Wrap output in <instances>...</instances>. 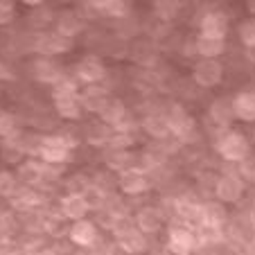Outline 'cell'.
Returning a JSON list of instances; mask_svg holds the SVG:
<instances>
[{
  "mask_svg": "<svg viewBox=\"0 0 255 255\" xmlns=\"http://www.w3.org/2000/svg\"><path fill=\"white\" fill-rule=\"evenodd\" d=\"M212 147H215L217 156L226 163L242 165L246 158H251V140L237 129H226L222 133H217Z\"/></svg>",
  "mask_w": 255,
  "mask_h": 255,
  "instance_id": "6da1fadb",
  "label": "cell"
},
{
  "mask_svg": "<svg viewBox=\"0 0 255 255\" xmlns=\"http://www.w3.org/2000/svg\"><path fill=\"white\" fill-rule=\"evenodd\" d=\"M165 118H167V125H169V131H172L174 140H178L181 144L199 142V135H201L199 133V125L181 102L169 104L167 111H165Z\"/></svg>",
  "mask_w": 255,
  "mask_h": 255,
  "instance_id": "7a4b0ae2",
  "label": "cell"
},
{
  "mask_svg": "<svg viewBox=\"0 0 255 255\" xmlns=\"http://www.w3.org/2000/svg\"><path fill=\"white\" fill-rule=\"evenodd\" d=\"M106 75V63L102 61L97 54H84L75 68H72V77L79 86H97V84H104Z\"/></svg>",
  "mask_w": 255,
  "mask_h": 255,
  "instance_id": "3957f363",
  "label": "cell"
},
{
  "mask_svg": "<svg viewBox=\"0 0 255 255\" xmlns=\"http://www.w3.org/2000/svg\"><path fill=\"white\" fill-rule=\"evenodd\" d=\"M36 158L43 160L45 165H66L72 158V149L70 144L63 140L61 133H48L41 135Z\"/></svg>",
  "mask_w": 255,
  "mask_h": 255,
  "instance_id": "277c9868",
  "label": "cell"
},
{
  "mask_svg": "<svg viewBox=\"0 0 255 255\" xmlns=\"http://www.w3.org/2000/svg\"><path fill=\"white\" fill-rule=\"evenodd\" d=\"M72 48H75V41L59 36L54 29L52 32H36L32 39V50L45 59H57L61 54H68Z\"/></svg>",
  "mask_w": 255,
  "mask_h": 255,
  "instance_id": "5b68a950",
  "label": "cell"
},
{
  "mask_svg": "<svg viewBox=\"0 0 255 255\" xmlns=\"http://www.w3.org/2000/svg\"><path fill=\"white\" fill-rule=\"evenodd\" d=\"M246 194V181L240 176V172H224L217 176L215 183V199L224 206L240 203Z\"/></svg>",
  "mask_w": 255,
  "mask_h": 255,
  "instance_id": "8992f818",
  "label": "cell"
},
{
  "mask_svg": "<svg viewBox=\"0 0 255 255\" xmlns=\"http://www.w3.org/2000/svg\"><path fill=\"white\" fill-rule=\"evenodd\" d=\"M226 68L222 59H197L192 66V82L199 88H217L224 82Z\"/></svg>",
  "mask_w": 255,
  "mask_h": 255,
  "instance_id": "52a82bcc",
  "label": "cell"
},
{
  "mask_svg": "<svg viewBox=\"0 0 255 255\" xmlns=\"http://www.w3.org/2000/svg\"><path fill=\"white\" fill-rule=\"evenodd\" d=\"M197 246H199V240H197L194 228L181 224V226H172L167 231V253L169 255H192Z\"/></svg>",
  "mask_w": 255,
  "mask_h": 255,
  "instance_id": "ba28073f",
  "label": "cell"
},
{
  "mask_svg": "<svg viewBox=\"0 0 255 255\" xmlns=\"http://www.w3.org/2000/svg\"><path fill=\"white\" fill-rule=\"evenodd\" d=\"M118 188H120V192L127 194V197H140V194L149 192L151 178H149V174L138 165V167H131V169H127V172L118 174Z\"/></svg>",
  "mask_w": 255,
  "mask_h": 255,
  "instance_id": "9c48e42d",
  "label": "cell"
},
{
  "mask_svg": "<svg viewBox=\"0 0 255 255\" xmlns=\"http://www.w3.org/2000/svg\"><path fill=\"white\" fill-rule=\"evenodd\" d=\"M206 122L217 129V133H222L226 129H233L235 122V113H233V100L231 97H217L210 102L206 113Z\"/></svg>",
  "mask_w": 255,
  "mask_h": 255,
  "instance_id": "30bf717a",
  "label": "cell"
},
{
  "mask_svg": "<svg viewBox=\"0 0 255 255\" xmlns=\"http://www.w3.org/2000/svg\"><path fill=\"white\" fill-rule=\"evenodd\" d=\"M228 222V210L222 201H206L199 208V228L219 233Z\"/></svg>",
  "mask_w": 255,
  "mask_h": 255,
  "instance_id": "8fae6325",
  "label": "cell"
},
{
  "mask_svg": "<svg viewBox=\"0 0 255 255\" xmlns=\"http://www.w3.org/2000/svg\"><path fill=\"white\" fill-rule=\"evenodd\" d=\"M66 237L79 249H93L100 242V228L93 219H79V222L70 224Z\"/></svg>",
  "mask_w": 255,
  "mask_h": 255,
  "instance_id": "7c38bea8",
  "label": "cell"
},
{
  "mask_svg": "<svg viewBox=\"0 0 255 255\" xmlns=\"http://www.w3.org/2000/svg\"><path fill=\"white\" fill-rule=\"evenodd\" d=\"M228 29H231V18L222 9H208L199 18V34L217 36V39H226Z\"/></svg>",
  "mask_w": 255,
  "mask_h": 255,
  "instance_id": "4fadbf2b",
  "label": "cell"
},
{
  "mask_svg": "<svg viewBox=\"0 0 255 255\" xmlns=\"http://www.w3.org/2000/svg\"><path fill=\"white\" fill-rule=\"evenodd\" d=\"M54 32L63 39L75 41L84 32V20L75 9H61L54 14Z\"/></svg>",
  "mask_w": 255,
  "mask_h": 255,
  "instance_id": "5bb4252c",
  "label": "cell"
},
{
  "mask_svg": "<svg viewBox=\"0 0 255 255\" xmlns=\"http://www.w3.org/2000/svg\"><path fill=\"white\" fill-rule=\"evenodd\" d=\"M59 212L66 217L68 222H79V219H88L91 206H88V199L84 194L66 192L61 197V201H59Z\"/></svg>",
  "mask_w": 255,
  "mask_h": 255,
  "instance_id": "9a60e30c",
  "label": "cell"
},
{
  "mask_svg": "<svg viewBox=\"0 0 255 255\" xmlns=\"http://www.w3.org/2000/svg\"><path fill=\"white\" fill-rule=\"evenodd\" d=\"M111 97L113 95L109 93V88L102 86V84H97V86H84L82 91H79V100H82L84 113H95V116H100V113L104 111V106L109 104Z\"/></svg>",
  "mask_w": 255,
  "mask_h": 255,
  "instance_id": "2e32d148",
  "label": "cell"
},
{
  "mask_svg": "<svg viewBox=\"0 0 255 255\" xmlns=\"http://www.w3.org/2000/svg\"><path fill=\"white\" fill-rule=\"evenodd\" d=\"M66 75V70L61 68V63L57 59H45V57H36L32 61V77L41 84L52 86L57 79H61Z\"/></svg>",
  "mask_w": 255,
  "mask_h": 255,
  "instance_id": "e0dca14e",
  "label": "cell"
},
{
  "mask_svg": "<svg viewBox=\"0 0 255 255\" xmlns=\"http://www.w3.org/2000/svg\"><path fill=\"white\" fill-rule=\"evenodd\" d=\"M192 48H194V57L219 59L226 52L228 43H226V39H217V36H208V34H197L192 39Z\"/></svg>",
  "mask_w": 255,
  "mask_h": 255,
  "instance_id": "ac0fdd59",
  "label": "cell"
},
{
  "mask_svg": "<svg viewBox=\"0 0 255 255\" xmlns=\"http://www.w3.org/2000/svg\"><path fill=\"white\" fill-rule=\"evenodd\" d=\"M163 212L154 206H142L138 212L133 215V226L138 228L142 235H154L163 228Z\"/></svg>",
  "mask_w": 255,
  "mask_h": 255,
  "instance_id": "d6986e66",
  "label": "cell"
},
{
  "mask_svg": "<svg viewBox=\"0 0 255 255\" xmlns=\"http://www.w3.org/2000/svg\"><path fill=\"white\" fill-rule=\"evenodd\" d=\"M233 100V113L240 122H255V88H242Z\"/></svg>",
  "mask_w": 255,
  "mask_h": 255,
  "instance_id": "ffe728a7",
  "label": "cell"
},
{
  "mask_svg": "<svg viewBox=\"0 0 255 255\" xmlns=\"http://www.w3.org/2000/svg\"><path fill=\"white\" fill-rule=\"evenodd\" d=\"M43 165L45 163L39 158H25L16 167L18 183H23V188H36L39 183H43Z\"/></svg>",
  "mask_w": 255,
  "mask_h": 255,
  "instance_id": "44dd1931",
  "label": "cell"
},
{
  "mask_svg": "<svg viewBox=\"0 0 255 255\" xmlns=\"http://www.w3.org/2000/svg\"><path fill=\"white\" fill-rule=\"evenodd\" d=\"M140 129L149 135L151 140H160L163 142V140L172 138V131H169L165 113H147L142 118V122H140Z\"/></svg>",
  "mask_w": 255,
  "mask_h": 255,
  "instance_id": "7402d4cb",
  "label": "cell"
},
{
  "mask_svg": "<svg viewBox=\"0 0 255 255\" xmlns=\"http://www.w3.org/2000/svg\"><path fill=\"white\" fill-rule=\"evenodd\" d=\"M131 59L138 66H154L158 63V45L154 39H140L131 45Z\"/></svg>",
  "mask_w": 255,
  "mask_h": 255,
  "instance_id": "603a6c76",
  "label": "cell"
},
{
  "mask_svg": "<svg viewBox=\"0 0 255 255\" xmlns=\"http://www.w3.org/2000/svg\"><path fill=\"white\" fill-rule=\"evenodd\" d=\"M116 240L120 242V246L129 255H138V253H142V251L147 249V237H144L135 226L122 228V231L116 235Z\"/></svg>",
  "mask_w": 255,
  "mask_h": 255,
  "instance_id": "cb8c5ba5",
  "label": "cell"
},
{
  "mask_svg": "<svg viewBox=\"0 0 255 255\" xmlns=\"http://www.w3.org/2000/svg\"><path fill=\"white\" fill-rule=\"evenodd\" d=\"M52 102H54V113H57L61 120H68V122L82 120L84 106H82L79 95L77 97H59V100H52Z\"/></svg>",
  "mask_w": 255,
  "mask_h": 255,
  "instance_id": "d4e9b609",
  "label": "cell"
},
{
  "mask_svg": "<svg viewBox=\"0 0 255 255\" xmlns=\"http://www.w3.org/2000/svg\"><path fill=\"white\" fill-rule=\"evenodd\" d=\"M97 9L102 18H111L118 23L131 16V2L129 0H97Z\"/></svg>",
  "mask_w": 255,
  "mask_h": 255,
  "instance_id": "484cf974",
  "label": "cell"
},
{
  "mask_svg": "<svg viewBox=\"0 0 255 255\" xmlns=\"http://www.w3.org/2000/svg\"><path fill=\"white\" fill-rule=\"evenodd\" d=\"M84 135H86V142L91 144V147L104 149L106 144H109V140H111V135H113V129L109 125H104L102 120H95L84 129Z\"/></svg>",
  "mask_w": 255,
  "mask_h": 255,
  "instance_id": "4316f807",
  "label": "cell"
},
{
  "mask_svg": "<svg viewBox=\"0 0 255 255\" xmlns=\"http://www.w3.org/2000/svg\"><path fill=\"white\" fill-rule=\"evenodd\" d=\"M104 165L109 169H113V172L122 174L131 167H138V156H135L131 149L129 151H106Z\"/></svg>",
  "mask_w": 255,
  "mask_h": 255,
  "instance_id": "83f0119b",
  "label": "cell"
},
{
  "mask_svg": "<svg viewBox=\"0 0 255 255\" xmlns=\"http://www.w3.org/2000/svg\"><path fill=\"white\" fill-rule=\"evenodd\" d=\"M127 113H129V109H127L125 100H120V97H111V100H109V104L104 106V111L97 116V120H102L104 125H109L113 129V127H116L118 122L127 116Z\"/></svg>",
  "mask_w": 255,
  "mask_h": 255,
  "instance_id": "f1b7e54d",
  "label": "cell"
},
{
  "mask_svg": "<svg viewBox=\"0 0 255 255\" xmlns=\"http://www.w3.org/2000/svg\"><path fill=\"white\" fill-rule=\"evenodd\" d=\"M25 158H27V154H25L23 144H20V135L14 140H2V147H0V160L2 163L18 167Z\"/></svg>",
  "mask_w": 255,
  "mask_h": 255,
  "instance_id": "f546056e",
  "label": "cell"
},
{
  "mask_svg": "<svg viewBox=\"0 0 255 255\" xmlns=\"http://www.w3.org/2000/svg\"><path fill=\"white\" fill-rule=\"evenodd\" d=\"M54 14H57V11H54L48 2H43V5L32 7V9H29L27 20H29V25H32L36 32H45V27L54 25Z\"/></svg>",
  "mask_w": 255,
  "mask_h": 255,
  "instance_id": "4dcf8cb0",
  "label": "cell"
},
{
  "mask_svg": "<svg viewBox=\"0 0 255 255\" xmlns=\"http://www.w3.org/2000/svg\"><path fill=\"white\" fill-rule=\"evenodd\" d=\"M183 5L178 0H154L151 11H154V18L163 20V23H172L178 14H181Z\"/></svg>",
  "mask_w": 255,
  "mask_h": 255,
  "instance_id": "1f68e13d",
  "label": "cell"
},
{
  "mask_svg": "<svg viewBox=\"0 0 255 255\" xmlns=\"http://www.w3.org/2000/svg\"><path fill=\"white\" fill-rule=\"evenodd\" d=\"M50 88H52V100H59V97H77L79 91H82V86H79V84L75 82V77L68 75V72L61 79H57Z\"/></svg>",
  "mask_w": 255,
  "mask_h": 255,
  "instance_id": "d6a6232c",
  "label": "cell"
},
{
  "mask_svg": "<svg viewBox=\"0 0 255 255\" xmlns=\"http://www.w3.org/2000/svg\"><path fill=\"white\" fill-rule=\"evenodd\" d=\"M20 135V122L14 113L2 111L0 109V138L2 140H14Z\"/></svg>",
  "mask_w": 255,
  "mask_h": 255,
  "instance_id": "836d02e7",
  "label": "cell"
},
{
  "mask_svg": "<svg viewBox=\"0 0 255 255\" xmlns=\"http://www.w3.org/2000/svg\"><path fill=\"white\" fill-rule=\"evenodd\" d=\"M237 39L246 50H255V18H244L237 25Z\"/></svg>",
  "mask_w": 255,
  "mask_h": 255,
  "instance_id": "e575fe53",
  "label": "cell"
},
{
  "mask_svg": "<svg viewBox=\"0 0 255 255\" xmlns=\"http://www.w3.org/2000/svg\"><path fill=\"white\" fill-rule=\"evenodd\" d=\"M135 147V133H116L113 131L111 140L106 144V151H129Z\"/></svg>",
  "mask_w": 255,
  "mask_h": 255,
  "instance_id": "d590c367",
  "label": "cell"
},
{
  "mask_svg": "<svg viewBox=\"0 0 255 255\" xmlns=\"http://www.w3.org/2000/svg\"><path fill=\"white\" fill-rule=\"evenodd\" d=\"M18 188H20V183H18V178H16V174L11 169H0V197L11 199Z\"/></svg>",
  "mask_w": 255,
  "mask_h": 255,
  "instance_id": "8d00e7d4",
  "label": "cell"
},
{
  "mask_svg": "<svg viewBox=\"0 0 255 255\" xmlns=\"http://www.w3.org/2000/svg\"><path fill=\"white\" fill-rule=\"evenodd\" d=\"M16 20V2L14 0H0V27L11 25Z\"/></svg>",
  "mask_w": 255,
  "mask_h": 255,
  "instance_id": "74e56055",
  "label": "cell"
},
{
  "mask_svg": "<svg viewBox=\"0 0 255 255\" xmlns=\"http://www.w3.org/2000/svg\"><path fill=\"white\" fill-rule=\"evenodd\" d=\"M75 11H77V14L82 16V20L102 18V16H100V9H97V0H82Z\"/></svg>",
  "mask_w": 255,
  "mask_h": 255,
  "instance_id": "f35d334b",
  "label": "cell"
},
{
  "mask_svg": "<svg viewBox=\"0 0 255 255\" xmlns=\"http://www.w3.org/2000/svg\"><path fill=\"white\" fill-rule=\"evenodd\" d=\"M104 255H129V253H127V251L120 246V242L113 240L111 244H109V246L104 249Z\"/></svg>",
  "mask_w": 255,
  "mask_h": 255,
  "instance_id": "ab89813d",
  "label": "cell"
},
{
  "mask_svg": "<svg viewBox=\"0 0 255 255\" xmlns=\"http://www.w3.org/2000/svg\"><path fill=\"white\" fill-rule=\"evenodd\" d=\"M14 75H11V70H9V66H7L2 59H0V82H7V79H11Z\"/></svg>",
  "mask_w": 255,
  "mask_h": 255,
  "instance_id": "60d3db41",
  "label": "cell"
},
{
  "mask_svg": "<svg viewBox=\"0 0 255 255\" xmlns=\"http://www.w3.org/2000/svg\"><path fill=\"white\" fill-rule=\"evenodd\" d=\"M25 255H57L54 249H41V251H34V253H25Z\"/></svg>",
  "mask_w": 255,
  "mask_h": 255,
  "instance_id": "b9f144b4",
  "label": "cell"
},
{
  "mask_svg": "<svg viewBox=\"0 0 255 255\" xmlns=\"http://www.w3.org/2000/svg\"><path fill=\"white\" fill-rule=\"evenodd\" d=\"M246 11H249L251 18H255V0H249V2H246Z\"/></svg>",
  "mask_w": 255,
  "mask_h": 255,
  "instance_id": "7bdbcfd3",
  "label": "cell"
},
{
  "mask_svg": "<svg viewBox=\"0 0 255 255\" xmlns=\"http://www.w3.org/2000/svg\"><path fill=\"white\" fill-rule=\"evenodd\" d=\"M246 54H249V61H255V50H246Z\"/></svg>",
  "mask_w": 255,
  "mask_h": 255,
  "instance_id": "ee69618b",
  "label": "cell"
}]
</instances>
